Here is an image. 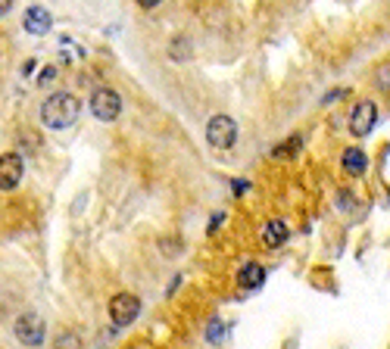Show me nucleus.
I'll list each match as a JSON object with an SVG mask.
<instances>
[{
	"label": "nucleus",
	"mask_w": 390,
	"mask_h": 349,
	"mask_svg": "<svg viewBox=\"0 0 390 349\" xmlns=\"http://www.w3.org/2000/svg\"><path fill=\"white\" fill-rule=\"evenodd\" d=\"M300 150H303V137L300 134H291L287 141H281L278 147L272 150V156H275V159H294Z\"/></svg>",
	"instance_id": "nucleus-12"
},
{
	"label": "nucleus",
	"mask_w": 390,
	"mask_h": 349,
	"mask_svg": "<svg viewBox=\"0 0 390 349\" xmlns=\"http://www.w3.org/2000/svg\"><path fill=\"white\" fill-rule=\"evenodd\" d=\"M225 331H228V324L215 318V322H209V327H206V340H209V343H222V337H225Z\"/></svg>",
	"instance_id": "nucleus-15"
},
{
	"label": "nucleus",
	"mask_w": 390,
	"mask_h": 349,
	"mask_svg": "<svg viewBox=\"0 0 390 349\" xmlns=\"http://www.w3.org/2000/svg\"><path fill=\"white\" fill-rule=\"evenodd\" d=\"M23 25L28 34H47L50 25H54V16H50L44 6H28L23 16Z\"/></svg>",
	"instance_id": "nucleus-8"
},
{
	"label": "nucleus",
	"mask_w": 390,
	"mask_h": 349,
	"mask_svg": "<svg viewBox=\"0 0 390 349\" xmlns=\"http://www.w3.org/2000/svg\"><path fill=\"white\" fill-rule=\"evenodd\" d=\"M56 78H60V72H56V65H47V69L38 75V84H54Z\"/></svg>",
	"instance_id": "nucleus-16"
},
{
	"label": "nucleus",
	"mask_w": 390,
	"mask_h": 349,
	"mask_svg": "<svg viewBox=\"0 0 390 349\" xmlns=\"http://www.w3.org/2000/svg\"><path fill=\"white\" fill-rule=\"evenodd\" d=\"M169 56H172V60H178V63L191 60V38H184V34H178V38L172 41V47H169Z\"/></svg>",
	"instance_id": "nucleus-14"
},
{
	"label": "nucleus",
	"mask_w": 390,
	"mask_h": 349,
	"mask_svg": "<svg viewBox=\"0 0 390 349\" xmlns=\"http://www.w3.org/2000/svg\"><path fill=\"white\" fill-rule=\"evenodd\" d=\"M344 169L346 174H356V178H363V174L368 172V156H365V150H359V147H350V150H344Z\"/></svg>",
	"instance_id": "nucleus-10"
},
{
	"label": "nucleus",
	"mask_w": 390,
	"mask_h": 349,
	"mask_svg": "<svg viewBox=\"0 0 390 349\" xmlns=\"http://www.w3.org/2000/svg\"><path fill=\"white\" fill-rule=\"evenodd\" d=\"M91 113H94V119H100V122H115L122 115L119 91H113V87H97V91L91 94Z\"/></svg>",
	"instance_id": "nucleus-4"
},
{
	"label": "nucleus",
	"mask_w": 390,
	"mask_h": 349,
	"mask_svg": "<svg viewBox=\"0 0 390 349\" xmlns=\"http://www.w3.org/2000/svg\"><path fill=\"white\" fill-rule=\"evenodd\" d=\"M134 4H138L141 10H156V6H160L163 0H134Z\"/></svg>",
	"instance_id": "nucleus-18"
},
{
	"label": "nucleus",
	"mask_w": 390,
	"mask_h": 349,
	"mask_svg": "<svg viewBox=\"0 0 390 349\" xmlns=\"http://www.w3.org/2000/svg\"><path fill=\"white\" fill-rule=\"evenodd\" d=\"M13 334H16V340L23 346H41V343H44L47 324H44V318H41L38 312H25V315L16 318V324H13Z\"/></svg>",
	"instance_id": "nucleus-3"
},
{
	"label": "nucleus",
	"mask_w": 390,
	"mask_h": 349,
	"mask_svg": "<svg viewBox=\"0 0 390 349\" xmlns=\"http://www.w3.org/2000/svg\"><path fill=\"white\" fill-rule=\"evenodd\" d=\"M237 284H241L244 290H256L265 284V268L259 265V262H244L241 272H237Z\"/></svg>",
	"instance_id": "nucleus-9"
},
{
	"label": "nucleus",
	"mask_w": 390,
	"mask_h": 349,
	"mask_svg": "<svg viewBox=\"0 0 390 349\" xmlns=\"http://www.w3.org/2000/svg\"><path fill=\"white\" fill-rule=\"evenodd\" d=\"M375 122H378V106L372 100H359L350 113V131L356 137H365V134H372Z\"/></svg>",
	"instance_id": "nucleus-7"
},
{
	"label": "nucleus",
	"mask_w": 390,
	"mask_h": 349,
	"mask_svg": "<svg viewBox=\"0 0 390 349\" xmlns=\"http://www.w3.org/2000/svg\"><path fill=\"white\" fill-rule=\"evenodd\" d=\"M138 315H141V300L134 293H115L110 300V318L115 327L132 324Z\"/></svg>",
	"instance_id": "nucleus-5"
},
{
	"label": "nucleus",
	"mask_w": 390,
	"mask_h": 349,
	"mask_svg": "<svg viewBox=\"0 0 390 349\" xmlns=\"http://www.w3.org/2000/svg\"><path fill=\"white\" fill-rule=\"evenodd\" d=\"M23 174H25V163L19 153H4V156H0V191L4 193L16 191Z\"/></svg>",
	"instance_id": "nucleus-6"
},
{
	"label": "nucleus",
	"mask_w": 390,
	"mask_h": 349,
	"mask_svg": "<svg viewBox=\"0 0 390 349\" xmlns=\"http://www.w3.org/2000/svg\"><path fill=\"white\" fill-rule=\"evenodd\" d=\"M222 222H225V212H219V215L209 218V234H215V231L222 228Z\"/></svg>",
	"instance_id": "nucleus-17"
},
{
	"label": "nucleus",
	"mask_w": 390,
	"mask_h": 349,
	"mask_svg": "<svg viewBox=\"0 0 390 349\" xmlns=\"http://www.w3.org/2000/svg\"><path fill=\"white\" fill-rule=\"evenodd\" d=\"M82 115V100L69 91H56L41 103V122L54 131H63L69 125H75Z\"/></svg>",
	"instance_id": "nucleus-1"
},
{
	"label": "nucleus",
	"mask_w": 390,
	"mask_h": 349,
	"mask_svg": "<svg viewBox=\"0 0 390 349\" xmlns=\"http://www.w3.org/2000/svg\"><path fill=\"white\" fill-rule=\"evenodd\" d=\"M231 187H234L237 193H244V191H247V181H234V184H231Z\"/></svg>",
	"instance_id": "nucleus-21"
},
{
	"label": "nucleus",
	"mask_w": 390,
	"mask_h": 349,
	"mask_svg": "<svg viewBox=\"0 0 390 349\" xmlns=\"http://www.w3.org/2000/svg\"><path fill=\"white\" fill-rule=\"evenodd\" d=\"M10 6H13V0H0V16H6V13H10Z\"/></svg>",
	"instance_id": "nucleus-20"
},
{
	"label": "nucleus",
	"mask_w": 390,
	"mask_h": 349,
	"mask_svg": "<svg viewBox=\"0 0 390 349\" xmlns=\"http://www.w3.org/2000/svg\"><path fill=\"white\" fill-rule=\"evenodd\" d=\"M237 141V122L231 115L219 113L206 122V144L213 150H231Z\"/></svg>",
	"instance_id": "nucleus-2"
},
{
	"label": "nucleus",
	"mask_w": 390,
	"mask_h": 349,
	"mask_svg": "<svg viewBox=\"0 0 390 349\" xmlns=\"http://www.w3.org/2000/svg\"><path fill=\"white\" fill-rule=\"evenodd\" d=\"M344 94H346L344 87H341V91H331V94H325V100H322V103H334V100H337V97H344Z\"/></svg>",
	"instance_id": "nucleus-19"
},
{
	"label": "nucleus",
	"mask_w": 390,
	"mask_h": 349,
	"mask_svg": "<svg viewBox=\"0 0 390 349\" xmlns=\"http://www.w3.org/2000/svg\"><path fill=\"white\" fill-rule=\"evenodd\" d=\"M54 349H84V340L78 331H60L54 340Z\"/></svg>",
	"instance_id": "nucleus-13"
},
{
	"label": "nucleus",
	"mask_w": 390,
	"mask_h": 349,
	"mask_svg": "<svg viewBox=\"0 0 390 349\" xmlns=\"http://www.w3.org/2000/svg\"><path fill=\"white\" fill-rule=\"evenodd\" d=\"M287 234H291V231H287V224L281 222V218H269V222L263 224V243H265V246H272V250L284 243Z\"/></svg>",
	"instance_id": "nucleus-11"
}]
</instances>
